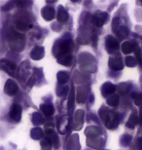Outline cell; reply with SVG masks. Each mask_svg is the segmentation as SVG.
Segmentation results:
<instances>
[{
  "label": "cell",
  "mask_w": 142,
  "mask_h": 150,
  "mask_svg": "<svg viewBox=\"0 0 142 150\" xmlns=\"http://www.w3.org/2000/svg\"><path fill=\"white\" fill-rule=\"evenodd\" d=\"M99 115H100L101 119L103 120L106 127L108 129H111V130L116 128L120 122L119 114L113 111H108V110H106L105 108H102L99 110Z\"/></svg>",
  "instance_id": "cell-1"
},
{
  "label": "cell",
  "mask_w": 142,
  "mask_h": 150,
  "mask_svg": "<svg viewBox=\"0 0 142 150\" xmlns=\"http://www.w3.org/2000/svg\"><path fill=\"white\" fill-rule=\"evenodd\" d=\"M9 44L10 47L14 50H22L25 46V36L16 31H13L9 37Z\"/></svg>",
  "instance_id": "cell-2"
},
{
  "label": "cell",
  "mask_w": 142,
  "mask_h": 150,
  "mask_svg": "<svg viewBox=\"0 0 142 150\" xmlns=\"http://www.w3.org/2000/svg\"><path fill=\"white\" fill-rule=\"evenodd\" d=\"M73 47H74V44L70 39L62 41V43L60 44V46L59 48V52H57V57L63 56V55H71Z\"/></svg>",
  "instance_id": "cell-3"
},
{
  "label": "cell",
  "mask_w": 142,
  "mask_h": 150,
  "mask_svg": "<svg viewBox=\"0 0 142 150\" xmlns=\"http://www.w3.org/2000/svg\"><path fill=\"white\" fill-rule=\"evenodd\" d=\"M107 19H108L107 13H104V12H96L93 17V23L95 26L100 28V26L104 25V23L106 22Z\"/></svg>",
  "instance_id": "cell-4"
},
{
  "label": "cell",
  "mask_w": 142,
  "mask_h": 150,
  "mask_svg": "<svg viewBox=\"0 0 142 150\" xmlns=\"http://www.w3.org/2000/svg\"><path fill=\"white\" fill-rule=\"evenodd\" d=\"M108 64H109V67L111 68V69L115 70V71H118V70L123 69V67H124L123 59H122V58H121L120 56L110 58L109 59V62H108Z\"/></svg>",
  "instance_id": "cell-5"
},
{
  "label": "cell",
  "mask_w": 142,
  "mask_h": 150,
  "mask_svg": "<svg viewBox=\"0 0 142 150\" xmlns=\"http://www.w3.org/2000/svg\"><path fill=\"white\" fill-rule=\"evenodd\" d=\"M9 116H10V118L13 120V121L19 122L20 120V117H22V106L17 103L13 104L11 107Z\"/></svg>",
  "instance_id": "cell-6"
},
{
  "label": "cell",
  "mask_w": 142,
  "mask_h": 150,
  "mask_svg": "<svg viewBox=\"0 0 142 150\" xmlns=\"http://www.w3.org/2000/svg\"><path fill=\"white\" fill-rule=\"evenodd\" d=\"M1 68L5 72H7L10 75H14L16 72V65H15L13 62L10 61H7V59H1Z\"/></svg>",
  "instance_id": "cell-7"
},
{
  "label": "cell",
  "mask_w": 142,
  "mask_h": 150,
  "mask_svg": "<svg viewBox=\"0 0 142 150\" xmlns=\"http://www.w3.org/2000/svg\"><path fill=\"white\" fill-rule=\"evenodd\" d=\"M105 45H106V48L109 52H115V51H117L119 49V43H118L117 39L113 36H111V35L106 37Z\"/></svg>",
  "instance_id": "cell-8"
},
{
  "label": "cell",
  "mask_w": 142,
  "mask_h": 150,
  "mask_svg": "<svg viewBox=\"0 0 142 150\" xmlns=\"http://www.w3.org/2000/svg\"><path fill=\"white\" fill-rule=\"evenodd\" d=\"M18 89H19V87H18L17 83L14 82L13 80H8L7 83H6L5 85V93L9 96H14L16 95V93L18 92Z\"/></svg>",
  "instance_id": "cell-9"
},
{
  "label": "cell",
  "mask_w": 142,
  "mask_h": 150,
  "mask_svg": "<svg viewBox=\"0 0 142 150\" xmlns=\"http://www.w3.org/2000/svg\"><path fill=\"white\" fill-rule=\"evenodd\" d=\"M116 91V87H115L112 83H104L103 86L101 87V93L103 95V97H111L112 94H114V92Z\"/></svg>",
  "instance_id": "cell-10"
},
{
  "label": "cell",
  "mask_w": 142,
  "mask_h": 150,
  "mask_svg": "<svg viewBox=\"0 0 142 150\" xmlns=\"http://www.w3.org/2000/svg\"><path fill=\"white\" fill-rule=\"evenodd\" d=\"M138 49V46L137 44L135 43H131V42H124L123 45H122V52L126 55H129L131 54V52H135Z\"/></svg>",
  "instance_id": "cell-11"
},
{
  "label": "cell",
  "mask_w": 142,
  "mask_h": 150,
  "mask_svg": "<svg viewBox=\"0 0 142 150\" xmlns=\"http://www.w3.org/2000/svg\"><path fill=\"white\" fill-rule=\"evenodd\" d=\"M44 57V48L36 46L32 49V51L30 52V58L35 59V61H38V59H41Z\"/></svg>",
  "instance_id": "cell-12"
},
{
  "label": "cell",
  "mask_w": 142,
  "mask_h": 150,
  "mask_svg": "<svg viewBox=\"0 0 142 150\" xmlns=\"http://www.w3.org/2000/svg\"><path fill=\"white\" fill-rule=\"evenodd\" d=\"M16 28L20 31H28L30 28H32V25H30L25 19H19L16 22Z\"/></svg>",
  "instance_id": "cell-13"
},
{
  "label": "cell",
  "mask_w": 142,
  "mask_h": 150,
  "mask_svg": "<svg viewBox=\"0 0 142 150\" xmlns=\"http://www.w3.org/2000/svg\"><path fill=\"white\" fill-rule=\"evenodd\" d=\"M42 16L46 21H51L53 20L56 16V11L55 9L52 7H45L42 10Z\"/></svg>",
  "instance_id": "cell-14"
},
{
  "label": "cell",
  "mask_w": 142,
  "mask_h": 150,
  "mask_svg": "<svg viewBox=\"0 0 142 150\" xmlns=\"http://www.w3.org/2000/svg\"><path fill=\"white\" fill-rule=\"evenodd\" d=\"M138 123H139V117H137L136 113L134 112V113H131L129 121L126 122V127L129 129H134L135 127V125H137Z\"/></svg>",
  "instance_id": "cell-15"
},
{
  "label": "cell",
  "mask_w": 142,
  "mask_h": 150,
  "mask_svg": "<svg viewBox=\"0 0 142 150\" xmlns=\"http://www.w3.org/2000/svg\"><path fill=\"white\" fill-rule=\"evenodd\" d=\"M57 61L59 64H61L65 67H69L72 64V56L71 55H63V56H59L57 57Z\"/></svg>",
  "instance_id": "cell-16"
},
{
  "label": "cell",
  "mask_w": 142,
  "mask_h": 150,
  "mask_svg": "<svg viewBox=\"0 0 142 150\" xmlns=\"http://www.w3.org/2000/svg\"><path fill=\"white\" fill-rule=\"evenodd\" d=\"M115 32H116L118 38L124 39V38H126L129 35V28H126V26H125V25H121L116 29V31H115Z\"/></svg>",
  "instance_id": "cell-17"
},
{
  "label": "cell",
  "mask_w": 142,
  "mask_h": 150,
  "mask_svg": "<svg viewBox=\"0 0 142 150\" xmlns=\"http://www.w3.org/2000/svg\"><path fill=\"white\" fill-rule=\"evenodd\" d=\"M40 108L42 110V112H43L46 116H52L54 114V111H55L53 105L52 104H49V103L42 104V105L40 106Z\"/></svg>",
  "instance_id": "cell-18"
},
{
  "label": "cell",
  "mask_w": 142,
  "mask_h": 150,
  "mask_svg": "<svg viewBox=\"0 0 142 150\" xmlns=\"http://www.w3.org/2000/svg\"><path fill=\"white\" fill-rule=\"evenodd\" d=\"M57 18V21L60 23H65L66 21L68 20V14H67V12L63 9V7H59Z\"/></svg>",
  "instance_id": "cell-19"
},
{
  "label": "cell",
  "mask_w": 142,
  "mask_h": 150,
  "mask_svg": "<svg viewBox=\"0 0 142 150\" xmlns=\"http://www.w3.org/2000/svg\"><path fill=\"white\" fill-rule=\"evenodd\" d=\"M107 104L112 107H116L118 104H119V97H118V95L114 94L112 95L111 97H109L107 98Z\"/></svg>",
  "instance_id": "cell-20"
},
{
  "label": "cell",
  "mask_w": 142,
  "mask_h": 150,
  "mask_svg": "<svg viewBox=\"0 0 142 150\" xmlns=\"http://www.w3.org/2000/svg\"><path fill=\"white\" fill-rule=\"evenodd\" d=\"M125 62H126V64L128 65L129 67H134L135 65L137 64V62H138L136 58H134V57H131V56L126 57V59H125Z\"/></svg>",
  "instance_id": "cell-21"
},
{
  "label": "cell",
  "mask_w": 142,
  "mask_h": 150,
  "mask_svg": "<svg viewBox=\"0 0 142 150\" xmlns=\"http://www.w3.org/2000/svg\"><path fill=\"white\" fill-rule=\"evenodd\" d=\"M131 98H134V103L137 106L142 107V94H140V93H134L131 95Z\"/></svg>",
  "instance_id": "cell-22"
},
{
  "label": "cell",
  "mask_w": 142,
  "mask_h": 150,
  "mask_svg": "<svg viewBox=\"0 0 142 150\" xmlns=\"http://www.w3.org/2000/svg\"><path fill=\"white\" fill-rule=\"evenodd\" d=\"M68 74L65 72H59L57 73V81H59V84H65L68 81Z\"/></svg>",
  "instance_id": "cell-23"
},
{
  "label": "cell",
  "mask_w": 142,
  "mask_h": 150,
  "mask_svg": "<svg viewBox=\"0 0 142 150\" xmlns=\"http://www.w3.org/2000/svg\"><path fill=\"white\" fill-rule=\"evenodd\" d=\"M42 136H43V131H42L41 129L35 128L31 131V137L33 139H40V137H42Z\"/></svg>",
  "instance_id": "cell-24"
},
{
  "label": "cell",
  "mask_w": 142,
  "mask_h": 150,
  "mask_svg": "<svg viewBox=\"0 0 142 150\" xmlns=\"http://www.w3.org/2000/svg\"><path fill=\"white\" fill-rule=\"evenodd\" d=\"M117 90H118V92H119L120 94L125 95L129 91V86H128V84H126V83H122V84H120V85L118 86Z\"/></svg>",
  "instance_id": "cell-25"
},
{
  "label": "cell",
  "mask_w": 142,
  "mask_h": 150,
  "mask_svg": "<svg viewBox=\"0 0 142 150\" xmlns=\"http://www.w3.org/2000/svg\"><path fill=\"white\" fill-rule=\"evenodd\" d=\"M52 142L49 139H45L41 142V146H42V150H51L52 148Z\"/></svg>",
  "instance_id": "cell-26"
},
{
  "label": "cell",
  "mask_w": 142,
  "mask_h": 150,
  "mask_svg": "<svg viewBox=\"0 0 142 150\" xmlns=\"http://www.w3.org/2000/svg\"><path fill=\"white\" fill-rule=\"evenodd\" d=\"M134 53H135V58H136L137 62L142 65V53H141V51H140L139 48H138V49L135 51Z\"/></svg>",
  "instance_id": "cell-27"
},
{
  "label": "cell",
  "mask_w": 142,
  "mask_h": 150,
  "mask_svg": "<svg viewBox=\"0 0 142 150\" xmlns=\"http://www.w3.org/2000/svg\"><path fill=\"white\" fill-rule=\"evenodd\" d=\"M122 139H125L126 140L125 142H124V140H122V142H121L122 145H129V142H131V136H128V134H125V136L123 137Z\"/></svg>",
  "instance_id": "cell-28"
},
{
  "label": "cell",
  "mask_w": 142,
  "mask_h": 150,
  "mask_svg": "<svg viewBox=\"0 0 142 150\" xmlns=\"http://www.w3.org/2000/svg\"><path fill=\"white\" fill-rule=\"evenodd\" d=\"M73 101H74V92H73V89L71 90V93H70V97H69V103H68V107L70 108L73 105Z\"/></svg>",
  "instance_id": "cell-29"
},
{
  "label": "cell",
  "mask_w": 142,
  "mask_h": 150,
  "mask_svg": "<svg viewBox=\"0 0 142 150\" xmlns=\"http://www.w3.org/2000/svg\"><path fill=\"white\" fill-rule=\"evenodd\" d=\"M137 146H138V148H139V150H142V137L138 139V140H137Z\"/></svg>",
  "instance_id": "cell-30"
},
{
  "label": "cell",
  "mask_w": 142,
  "mask_h": 150,
  "mask_svg": "<svg viewBox=\"0 0 142 150\" xmlns=\"http://www.w3.org/2000/svg\"><path fill=\"white\" fill-rule=\"evenodd\" d=\"M139 124L142 126V110H141V112H140V116H139Z\"/></svg>",
  "instance_id": "cell-31"
}]
</instances>
